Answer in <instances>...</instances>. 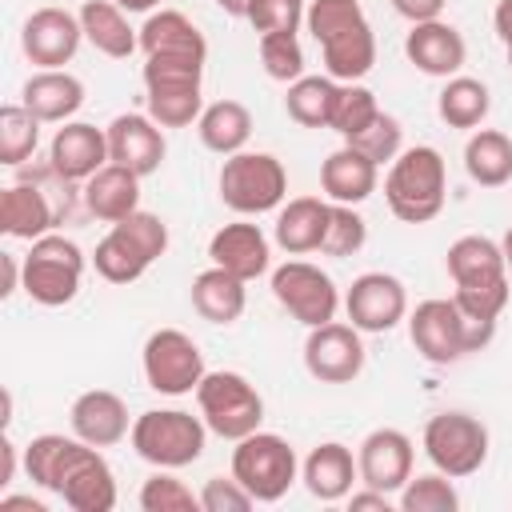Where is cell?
Wrapping results in <instances>:
<instances>
[{"mask_svg": "<svg viewBox=\"0 0 512 512\" xmlns=\"http://www.w3.org/2000/svg\"><path fill=\"white\" fill-rule=\"evenodd\" d=\"M24 472L44 492H56L72 512H112L116 508V476L96 444L80 436L44 432L24 448Z\"/></svg>", "mask_w": 512, "mask_h": 512, "instance_id": "6da1fadb", "label": "cell"}, {"mask_svg": "<svg viewBox=\"0 0 512 512\" xmlns=\"http://www.w3.org/2000/svg\"><path fill=\"white\" fill-rule=\"evenodd\" d=\"M444 268L456 284L452 300L472 316V320H500V312L508 308L512 296V276L504 264V248L488 236H460L448 244L444 252Z\"/></svg>", "mask_w": 512, "mask_h": 512, "instance_id": "7a4b0ae2", "label": "cell"}, {"mask_svg": "<svg viewBox=\"0 0 512 512\" xmlns=\"http://www.w3.org/2000/svg\"><path fill=\"white\" fill-rule=\"evenodd\" d=\"M492 336H496V324L492 320H472L452 296L420 300L408 312V340L436 368L456 364L468 352H480Z\"/></svg>", "mask_w": 512, "mask_h": 512, "instance_id": "3957f363", "label": "cell"}, {"mask_svg": "<svg viewBox=\"0 0 512 512\" xmlns=\"http://www.w3.org/2000/svg\"><path fill=\"white\" fill-rule=\"evenodd\" d=\"M448 196V168L440 148L412 144L384 172V200L400 224H428L440 216Z\"/></svg>", "mask_w": 512, "mask_h": 512, "instance_id": "277c9868", "label": "cell"}, {"mask_svg": "<svg viewBox=\"0 0 512 512\" xmlns=\"http://www.w3.org/2000/svg\"><path fill=\"white\" fill-rule=\"evenodd\" d=\"M164 252H168V224H164L156 212L136 208L132 216L116 220V224L104 232V240H100L96 252H92V264H96V272H100L108 284H132V280H140Z\"/></svg>", "mask_w": 512, "mask_h": 512, "instance_id": "5b68a950", "label": "cell"}, {"mask_svg": "<svg viewBox=\"0 0 512 512\" xmlns=\"http://www.w3.org/2000/svg\"><path fill=\"white\" fill-rule=\"evenodd\" d=\"M132 448L140 460H148L152 468H188L204 456V440H208V424L204 416H192L184 408H148L132 420L128 432Z\"/></svg>", "mask_w": 512, "mask_h": 512, "instance_id": "8992f818", "label": "cell"}, {"mask_svg": "<svg viewBox=\"0 0 512 512\" xmlns=\"http://www.w3.org/2000/svg\"><path fill=\"white\" fill-rule=\"evenodd\" d=\"M196 404L200 416L208 424L212 436L220 440H244L264 424V396L256 392V384L240 372H204V380L196 384Z\"/></svg>", "mask_w": 512, "mask_h": 512, "instance_id": "52a82bcc", "label": "cell"}, {"mask_svg": "<svg viewBox=\"0 0 512 512\" xmlns=\"http://www.w3.org/2000/svg\"><path fill=\"white\" fill-rule=\"evenodd\" d=\"M220 200L236 212V216H260L284 204L288 196V172L272 152H232L224 156L220 168Z\"/></svg>", "mask_w": 512, "mask_h": 512, "instance_id": "ba28073f", "label": "cell"}, {"mask_svg": "<svg viewBox=\"0 0 512 512\" xmlns=\"http://www.w3.org/2000/svg\"><path fill=\"white\" fill-rule=\"evenodd\" d=\"M232 476L252 492L256 504H276L296 484L300 460H296V448L284 436L256 428L252 436L236 440V448H232Z\"/></svg>", "mask_w": 512, "mask_h": 512, "instance_id": "9c48e42d", "label": "cell"}, {"mask_svg": "<svg viewBox=\"0 0 512 512\" xmlns=\"http://www.w3.org/2000/svg\"><path fill=\"white\" fill-rule=\"evenodd\" d=\"M420 444H424V456L432 460L436 472H444L452 480H464V476L484 468L492 440H488V428H484L480 416L448 408V412L428 416Z\"/></svg>", "mask_w": 512, "mask_h": 512, "instance_id": "30bf717a", "label": "cell"}, {"mask_svg": "<svg viewBox=\"0 0 512 512\" xmlns=\"http://www.w3.org/2000/svg\"><path fill=\"white\" fill-rule=\"evenodd\" d=\"M84 284V252L76 240L48 232L40 240H32L28 256H24V292L28 300L44 304V308H60L72 304L76 292Z\"/></svg>", "mask_w": 512, "mask_h": 512, "instance_id": "8fae6325", "label": "cell"}, {"mask_svg": "<svg viewBox=\"0 0 512 512\" xmlns=\"http://www.w3.org/2000/svg\"><path fill=\"white\" fill-rule=\"evenodd\" d=\"M140 364H144L148 388L160 396H188V392H196V384L208 372L200 344L180 328H156L144 340Z\"/></svg>", "mask_w": 512, "mask_h": 512, "instance_id": "7c38bea8", "label": "cell"}, {"mask_svg": "<svg viewBox=\"0 0 512 512\" xmlns=\"http://www.w3.org/2000/svg\"><path fill=\"white\" fill-rule=\"evenodd\" d=\"M272 296L304 328H320L336 320V308H340L336 280L308 260H284L280 268H272Z\"/></svg>", "mask_w": 512, "mask_h": 512, "instance_id": "4fadbf2b", "label": "cell"}, {"mask_svg": "<svg viewBox=\"0 0 512 512\" xmlns=\"http://www.w3.org/2000/svg\"><path fill=\"white\" fill-rule=\"evenodd\" d=\"M304 368L320 384H352L364 372V340L360 328L348 320H328L320 328H308L304 340Z\"/></svg>", "mask_w": 512, "mask_h": 512, "instance_id": "5bb4252c", "label": "cell"}, {"mask_svg": "<svg viewBox=\"0 0 512 512\" xmlns=\"http://www.w3.org/2000/svg\"><path fill=\"white\" fill-rule=\"evenodd\" d=\"M344 312L360 332H392L408 320V292L392 272H360L344 292Z\"/></svg>", "mask_w": 512, "mask_h": 512, "instance_id": "9a60e30c", "label": "cell"}, {"mask_svg": "<svg viewBox=\"0 0 512 512\" xmlns=\"http://www.w3.org/2000/svg\"><path fill=\"white\" fill-rule=\"evenodd\" d=\"M412 436L400 428H372L360 448H356V464H360V484L380 488V492H400L412 480Z\"/></svg>", "mask_w": 512, "mask_h": 512, "instance_id": "2e32d148", "label": "cell"}, {"mask_svg": "<svg viewBox=\"0 0 512 512\" xmlns=\"http://www.w3.org/2000/svg\"><path fill=\"white\" fill-rule=\"evenodd\" d=\"M84 40L80 16L68 8H36L20 28V48L36 68H64Z\"/></svg>", "mask_w": 512, "mask_h": 512, "instance_id": "e0dca14e", "label": "cell"}, {"mask_svg": "<svg viewBox=\"0 0 512 512\" xmlns=\"http://www.w3.org/2000/svg\"><path fill=\"white\" fill-rule=\"evenodd\" d=\"M108 132L88 124V120H68L56 128L52 144H48V168L64 180V184H84L88 176H96L108 164Z\"/></svg>", "mask_w": 512, "mask_h": 512, "instance_id": "ac0fdd59", "label": "cell"}, {"mask_svg": "<svg viewBox=\"0 0 512 512\" xmlns=\"http://www.w3.org/2000/svg\"><path fill=\"white\" fill-rule=\"evenodd\" d=\"M104 132H108L112 164H124L136 176L160 172V164L168 156V140H164V128L148 112H120Z\"/></svg>", "mask_w": 512, "mask_h": 512, "instance_id": "d6986e66", "label": "cell"}, {"mask_svg": "<svg viewBox=\"0 0 512 512\" xmlns=\"http://www.w3.org/2000/svg\"><path fill=\"white\" fill-rule=\"evenodd\" d=\"M404 56L416 72L448 80V76H460L464 60H468V44H464L460 28H452L448 20H420L404 36Z\"/></svg>", "mask_w": 512, "mask_h": 512, "instance_id": "ffe728a7", "label": "cell"}, {"mask_svg": "<svg viewBox=\"0 0 512 512\" xmlns=\"http://www.w3.org/2000/svg\"><path fill=\"white\" fill-rule=\"evenodd\" d=\"M208 256L216 268L240 276L244 284L272 268V244H268L264 228L252 220H232V224L216 228L208 240Z\"/></svg>", "mask_w": 512, "mask_h": 512, "instance_id": "44dd1931", "label": "cell"}, {"mask_svg": "<svg viewBox=\"0 0 512 512\" xmlns=\"http://www.w3.org/2000/svg\"><path fill=\"white\" fill-rule=\"evenodd\" d=\"M68 424H72V436H80L96 448H112L132 432V416H128L124 396H116L108 388L80 392L68 408Z\"/></svg>", "mask_w": 512, "mask_h": 512, "instance_id": "7402d4cb", "label": "cell"}, {"mask_svg": "<svg viewBox=\"0 0 512 512\" xmlns=\"http://www.w3.org/2000/svg\"><path fill=\"white\" fill-rule=\"evenodd\" d=\"M20 104L40 124H68L84 104V80L72 76L68 68H40L24 80Z\"/></svg>", "mask_w": 512, "mask_h": 512, "instance_id": "603a6c76", "label": "cell"}, {"mask_svg": "<svg viewBox=\"0 0 512 512\" xmlns=\"http://www.w3.org/2000/svg\"><path fill=\"white\" fill-rule=\"evenodd\" d=\"M300 480H304L308 496H316V500H324V504H336V500H348L352 484L360 480V464H356V456H352L348 444L324 440V444H316V448L304 456Z\"/></svg>", "mask_w": 512, "mask_h": 512, "instance_id": "cb8c5ba5", "label": "cell"}, {"mask_svg": "<svg viewBox=\"0 0 512 512\" xmlns=\"http://www.w3.org/2000/svg\"><path fill=\"white\" fill-rule=\"evenodd\" d=\"M328 212H332V200L328 196H292L276 212V228H272L276 244L288 256L320 252L324 248V236H328Z\"/></svg>", "mask_w": 512, "mask_h": 512, "instance_id": "d4e9b609", "label": "cell"}, {"mask_svg": "<svg viewBox=\"0 0 512 512\" xmlns=\"http://www.w3.org/2000/svg\"><path fill=\"white\" fill-rule=\"evenodd\" d=\"M56 228V208L48 192L32 180H16L0 192V232L12 240H40Z\"/></svg>", "mask_w": 512, "mask_h": 512, "instance_id": "484cf974", "label": "cell"}, {"mask_svg": "<svg viewBox=\"0 0 512 512\" xmlns=\"http://www.w3.org/2000/svg\"><path fill=\"white\" fill-rule=\"evenodd\" d=\"M380 184V168L352 144H340L320 164V192L332 204H364Z\"/></svg>", "mask_w": 512, "mask_h": 512, "instance_id": "4316f807", "label": "cell"}, {"mask_svg": "<svg viewBox=\"0 0 512 512\" xmlns=\"http://www.w3.org/2000/svg\"><path fill=\"white\" fill-rule=\"evenodd\" d=\"M140 180L144 176H136L132 168L108 160L96 176L84 180V208L96 220L116 224V220H124V216H132L140 208Z\"/></svg>", "mask_w": 512, "mask_h": 512, "instance_id": "83f0119b", "label": "cell"}, {"mask_svg": "<svg viewBox=\"0 0 512 512\" xmlns=\"http://www.w3.org/2000/svg\"><path fill=\"white\" fill-rule=\"evenodd\" d=\"M140 52L144 56H196V60H208V40L184 12L160 8V12H148V20L140 24Z\"/></svg>", "mask_w": 512, "mask_h": 512, "instance_id": "f1b7e54d", "label": "cell"}, {"mask_svg": "<svg viewBox=\"0 0 512 512\" xmlns=\"http://www.w3.org/2000/svg\"><path fill=\"white\" fill-rule=\"evenodd\" d=\"M188 296H192V308L200 312V320H208V324H236L248 308V284L216 264L192 276Z\"/></svg>", "mask_w": 512, "mask_h": 512, "instance_id": "f546056e", "label": "cell"}, {"mask_svg": "<svg viewBox=\"0 0 512 512\" xmlns=\"http://www.w3.org/2000/svg\"><path fill=\"white\" fill-rule=\"evenodd\" d=\"M76 16H80V28H84V40L96 52H104L112 60H128L140 48V28L128 24V12L116 0H88Z\"/></svg>", "mask_w": 512, "mask_h": 512, "instance_id": "4dcf8cb0", "label": "cell"}, {"mask_svg": "<svg viewBox=\"0 0 512 512\" xmlns=\"http://www.w3.org/2000/svg\"><path fill=\"white\" fill-rule=\"evenodd\" d=\"M320 56H324V72L340 84H352V80H364L376 64V36H372V24L360 20L336 36H328L320 44Z\"/></svg>", "mask_w": 512, "mask_h": 512, "instance_id": "1f68e13d", "label": "cell"}, {"mask_svg": "<svg viewBox=\"0 0 512 512\" xmlns=\"http://www.w3.org/2000/svg\"><path fill=\"white\" fill-rule=\"evenodd\" d=\"M464 172L480 188H500L512 180V136L500 128H476L464 144Z\"/></svg>", "mask_w": 512, "mask_h": 512, "instance_id": "d6a6232c", "label": "cell"}, {"mask_svg": "<svg viewBox=\"0 0 512 512\" xmlns=\"http://www.w3.org/2000/svg\"><path fill=\"white\" fill-rule=\"evenodd\" d=\"M196 132H200V144L216 156L244 152V144L252 136V112L240 100H212V104H204Z\"/></svg>", "mask_w": 512, "mask_h": 512, "instance_id": "836d02e7", "label": "cell"}, {"mask_svg": "<svg viewBox=\"0 0 512 512\" xmlns=\"http://www.w3.org/2000/svg\"><path fill=\"white\" fill-rule=\"evenodd\" d=\"M488 108H492V92L476 76H448L436 96V112L448 128H480Z\"/></svg>", "mask_w": 512, "mask_h": 512, "instance_id": "e575fe53", "label": "cell"}, {"mask_svg": "<svg viewBox=\"0 0 512 512\" xmlns=\"http://www.w3.org/2000/svg\"><path fill=\"white\" fill-rule=\"evenodd\" d=\"M336 88L340 80H332L328 72L324 76H300L288 84V96H284V112L288 120H296L300 128H328L332 120V104H336Z\"/></svg>", "mask_w": 512, "mask_h": 512, "instance_id": "d590c367", "label": "cell"}, {"mask_svg": "<svg viewBox=\"0 0 512 512\" xmlns=\"http://www.w3.org/2000/svg\"><path fill=\"white\" fill-rule=\"evenodd\" d=\"M204 84H168V88H144L148 116L160 128H188L204 112Z\"/></svg>", "mask_w": 512, "mask_h": 512, "instance_id": "8d00e7d4", "label": "cell"}, {"mask_svg": "<svg viewBox=\"0 0 512 512\" xmlns=\"http://www.w3.org/2000/svg\"><path fill=\"white\" fill-rule=\"evenodd\" d=\"M40 144V120L24 104H4L0 108V164L20 168Z\"/></svg>", "mask_w": 512, "mask_h": 512, "instance_id": "74e56055", "label": "cell"}, {"mask_svg": "<svg viewBox=\"0 0 512 512\" xmlns=\"http://www.w3.org/2000/svg\"><path fill=\"white\" fill-rule=\"evenodd\" d=\"M376 116H380L376 92L364 88L360 80H352V84H340V88H336V104H332V120H328V128H332L336 136L352 140V136L364 132Z\"/></svg>", "mask_w": 512, "mask_h": 512, "instance_id": "f35d334b", "label": "cell"}, {"mask_svg": "<svg viewBox=\"0 0 512 512\" xmlns=\"http://www.w3.org/2000/svg\"><path fill=\"white\" fill-rule=\"evenodd\" d=\"M400 512H456L460 508V492L452 484V476L444 472H424V476H412L400 492Z\"/></svg>", "mask_w": 512, "mask_h": 512, "instance_id": "ab89813d", "label": "cell"}, {"mask_svg": "<svg viewBox=\"0 0 512 512\" xmlns=\"http://www.w3.org/2000/svg\"><path fill=\"white\" fill-rule=\"evenodd\" d=\"M140 508L144 512H196L200 492H192L184 480H176L172 468H156L140 484Z\"/></svg>", "mask_w": 512, "mask_h": 512, "instance_id": "60d3db41", "label": "cell"}, {"mask_svg": "<svg viewBox=\"0 0 512 512\" xmlns=\"http://www.w3.org/2000/svg\"><path fill=\"white\" fill-rule=\"evenodd\" d=\"M344 144L360 148L376 168H384V164H392V160L404 152V128H400L396 116H388V112L380 108V116H376L364 132H356L352 140H344Z\"/></svg>", "mask_w": 512, "mask_h": 512, "instance_id": "b9f144b4", "label": "cell"}, {"mask_svg": "<svg viewBox=\"0 0 512 512\" xmlns=\"http://www.w3.org/2000/svg\"><path fill=\"white\" fill-rule=\"evenodd\" d=\"M364 244H368V224L356 212V204H332V212H328V236H324V248L320 252L344 260V256H356Z\"/></svg>", "mask_w": 512, "mask_h": 512, "instance_id": "7bdbcfd3", "label": "cell"}, {"mask_svg": "<svg viewBox=\"0 0 512 512\" xmlns=\"http://www.w3.org/2000/svg\"><path fill=\"white\" fill-rule=\"evenodd\" d=\"M260 64H264L268 80H280V84L300 80L304 76V48H300L296 32L260 36Z\"/></svg>", "mask_w": 512, "mask_h": 512, "instance_id": "ee69618b", "label": "cell"}, {"mask_svg": "<svg viewBox=\"0 0 512 512\" xmlns=\"http://www.w3.org/2000/svg\"><path fill=\"white\" fill-rule=\"evenodd\" d=\"M360 20H368L360 0H308V8H304V28L312 32L316 44H324L328 36H336Z\"/></svg>", "mask_w": 512, "mask_h": 512, "instance_id": "f6af8a7d", "label": "cell"}, {"mask_svg": "<svg viewBox=\"0 0 512 512\" xmlns=\"http://www.w3.org/2000/svg\"><path fill=\"white\" fill-rule=\"evenodd\" d=\"M144 88L168 84H204V60L196 56H144Z\"/></svg>", "mask_w": 512, "mask_h": 512, "instance_id": "bcb514c9", "label": "cell"}, {"mask_svg": "<svg viewBox=\"0 0 512 512\" xmlns=\"http://www.w3.org/2000/svg\"><path fill=\"white\" fill-rule=\"evenodd\" d=\"M248 24L260 36L272 32H296L304 24V0H256L248 12Z\"/></svg>", "mask_w": 512, "mask_h": 512, "instance_id": "7dc6e473", "label": "cell"}, {"mask_svg": "<svg viewBox=\"0 0 512 512\" xmlns=\"http://www.w3.org/2000/svg\"><path fill=\"white\" fill-rule=\"evenodd\" d=\"M252 492L236 476H208L200 488V508L204 512H244L252 508Z\"/></svg>", "mask_w": 512, "mask_h": 512, "instance_id": "c3c4849f", "label": "cell"}, {"mask_svg": "<svg viewBox=\"0 0 512 512\" xmlns=\"http://www.w3.org/2000/svg\"><path fill=\"white\" fill-rule=\"evenodd\" d=\"M408 24H420V20H440V12H444V4L448 0H388Z\"/></svg>", "mask_w": 512, "mask_h": 512, "instance_id": "681fc988", "label": "cell"}, {"mask_svg": "<svg viewBox=\"0 0 512 512\" xmlns=\"http://www.w3.org/2000/svg\"><path fill=\"white\" fill-rule=\"evenodd\" d=\"M348 508L352 512H368V508H376V512H388L392 508V500H388V492H380V488H360V492H348Z\"/></svg>", "mask_w": 512, "mask_h": 512, "instance_id": "f907efd6", "label": "cell"}, {"mask_svg": "<svg viewBox=\"0 0 512 512\" xmlns=\"http://www.w3.org/2000/svg\"><path fill=\"white\" fill-rule=\"evenodd\" d=\"M16 440L8 436V428H4V440H0V488H8L12 484V476H16Z\"/></svg>", "mask_w": 512, "mask_h": 512, "instance_id": "816d5d0a", "label": "cell"}, {"mask_svg": "<svg viewBox=\"0 0 512 512\" xmlns=\"http://www.w3.org/2000/svg\"><path fill=\"white\" fill-rule=\"evenodd\" d=\"M492 28H496V36L504 40V48H512V0H500V4H496Z\"/></svg>", "mask_w": 512, "mask_h": 512, "instance_id": "f5cc1de1", "label": "cell"}, {"mask_svg": "<svg viewBox=\"0 0 512 512\" xmlns=\"http://www.w3.org/2000/svg\"><path fill=\"white\" fill-rule=\"evenodd\" d=\"M0 512H48L40 500H32V496H0Z\"/></svg>", "mask_w": 512, "mask_h": 512, "instance_id": "db71d44e", "label": "cell"}, {"mask_svg": "<svg viewBox=\"0 0 512 512\" xmlns=\"http://www.w3.org/2000/svg\"><path fill=\"white\" fill-rule=\"evenodd\" d=\"M220 4V12H228V16H240V20H248V12H252V4L256 0H216Z\"/></svg>", "mask_w": 512, "mask_h": 512, "instance_id": "11a10c76", "label": "cell"}, {"mask_svg": "<svg viewBox=\"0 0 512 512\" xmlns=\"http://www.w3.org/2000/svg\"><path fill=\"white\" fill-rule=\"evenodd\" d=\"M124 12H156V4L160 0H116Z\"/></svg>", "mask_w": 512, "mask_h": 512, "instance_id": "9f6ffc18", "label": "cell"}, {"mask_svg": "<svg viewBox=\"0 0 512 512\" xmlns=\"http://www.w3.org/2000/svg\"><path fill=\"white\" fill-rule=\"evenodd\" d=\"M500 248H504V264H508V276H512V228L504 232V240H500Z\"/></svg>", "mask_w": 512, "mask_h": 512, "instance_id": "6f0895ef", "label": "cell"}, {"mask_svg": "<svg viewBox=\"0 0 512 512\" xmlns=\"http://www.w3.org/2000/svg\"><path fill=\"white\" fill-rule=\"evenodd\" d=\"M508 68H512V48H508Z\"/></svg>", "mask_w": 512, "mask_h": 512, "instance_id": "680465c9", "label": "cell"}]
</instances>
